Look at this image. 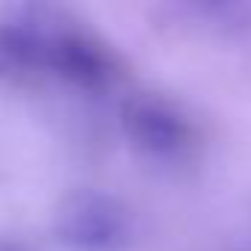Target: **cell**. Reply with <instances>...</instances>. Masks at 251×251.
Returning <instances> with one entry per match:
<instances>
[{
	"instance_id": "cell-4",
	"label": "cell",
	"mask_w": 251,
	"mask_h": 251,
	"mask_svg": "<svg viewBox=\"0 0 251 251\" xmlns=\"http://www.w3.org/2000/svg\"><path fill=\"white\" fill-rule=\"evenodd\" d=\"M0 251H24L18 242H9V239H0Z\"/></svg>"
},
{
	"instance_id": "cell-3",
	"label": "cell",
	"mask_w": 251,
	"mask_h": 251,
	"mask_svg": "<svg viewBox=\"0 0 251 251\" xmlns=\"http://www.w3.org/2000/svg\"><path fill=\"white\" fill-rule=\"evenodd\" d=\"M45 71L56 74L59 80H65L77 89L98 92L118 80L121 65H118L115 53L103 42L92 39L89 33L56 30V33H48Z\"/></svg>"
},
{
	"instance_id": "cell-2",
	"label": "cell",
	"mask_w": 251,
	"mask_h": 251,
	"mask_svg": "<svg viewBox=\"0 0 251 251\" xmlns=\"http://www.w3.org/2000/svg\"><path fill=\"white\" fill-rule=\"evenodd\" d=\"M130 233L127 207L103 192H77L56 210V236L71 251H124Z\"/></svg>"
},
{
	"instance_id": "cell-1",
	"label": "cell",
	"mask_w": 251,
	"mask_h": 251,
	"mask_svg": "<svg viewBox=\"0 0 251 251\" xmlns=\"http://www.w3.org/2000/svg\"><path fill=\"white\" fill-rule=\"evenodd\" d=\"M121 127L130 145L154 160H177L198 142L192 118L163 95H133L121 106Z\"/></svg>"
}]
</instances>
